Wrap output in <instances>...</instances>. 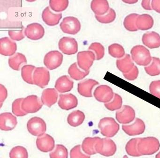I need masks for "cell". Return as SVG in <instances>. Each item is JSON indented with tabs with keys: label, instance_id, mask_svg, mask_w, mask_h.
Segmentation results:
<instances>
[{
	"label": "cell",
	"instance_id": "cell-1",
	"mask_svg": "<svg viewBox=\"0 0 160 158\" xmlns=\"http://www.w3.org/2000/svg\"><path fill=\"white\" fill-rule=\"evenodd\" d=\"M159 140L154 137L139 138L138 143V150L142 155H151L157 152L160 148Z\"/></svg>",
	"mask_w": 160,
	"mask_h": 158
},
{
	"label": "cell",
	"instance_id": "cell-2",
	"mask_svg": "<svg viewBox=\"0 0 160 158\" xmlns=\"http://www.w3.org/2000/svg\"><path fill=\"white\" fill-rule=\"evenodd\" d=\"M131 53L133 60L139 66H148L152 59L149 50L142 45L133 47Z\"/></svg>",
	"mask_w": 160,
	"mask_h": 158
},
{
	"label": "cell",
	"instance_id": "cell-3",
	"mask_svg": "<svg viewBox=\"0 0 160 158\" xmlns=\"http://www.w3.org/2000/svg\"><path fill=\"white\" fill-rule=\"evenodd\" d=\"M98 127L101 134L107 137L115 136L119 130V125L114 118L111 117H105L101 119Z\"/></svg>",
	"mask_w": 160,
	"mask_h": 158
},
{
	"label": "cell",
	"instance_id": "cell-4",
	"mask_svg": "<svg viewBox=\"0 0 160 158\" xmlns=\"http://www.w3.org/2000/svg\"><path fill=\"white\" fill-rule=\"evenodd\" d=\"M95 148L97 153L106 157L113 156L117 151L116 144L109 138L99 137L95 145Z\"/></svg>",
	"mask_w": 160,
	"mask_h": 158
},
{
	"label": "cell",
	"instance_id": "cell-5",
	"mask_svg": "<svg viewBox=\"0 0 160 158\" xmlns=\"http://www.w3.org/2000/svg\"><path fill=\"white\" fill-rule=\"evenodd\" d=\"M27 128L31 134L40 137L44 134L46 131V123L41 118L34 117L28 120Z\"/></svg>",
	"mask_w": 160,
	"mask_h": 158
},
{
	"label": "cell",
	"instance_id": "cell-6",
	"mask_svg": "<svg viewBox=\"0 0 160 158\" xmlns=\"http://www.w3.org/2000/svg\"><path fill=\"white\" fill-rule=\"evenodd\" d=\"M60 26L63 33L70 34H76L81 29L80 22L77 18L73 17L64 18L61 23Z\"/></svg>",
	"mask_w": 160,
	"mask_h": 158
},
{
	"label": "cell",
	"instance_id": "cell-7",
	"mask_svg": "<svg viewBox=\"0 0 160 158\" xmlns=\"http://www.w3.org/2000/svg\"><path fill=\"white\" fill-rule=\"evenodd\" d=\"M42 103L35 95L29 96L23 98L21 103L22 110L27 113H36L42 107Z\"/></svg>",
	"mask_w": 160,
	"mask_h": 158
},
{
	"label": "cell",
	"instance_id": "cell-8",
	"mask_svg": "<svg viewBox=\"0 0 160 158\" xmlns=\"http://www.w3.org/2000/svg\"><path fill=\"white\" fill-rule=\"evenodd\" d=\"M63 55L58 51L54 50L48 53L44 58V64L49 70L56 69L61 65Z\"/></svg>",
	"mask_w": 160,
	"mask_h": 158
},
{
	"label": "cell",
	"instance_id": "cell-9",
	"mask_svg": "<svg viewBox=\"0 0 160 158\" xmlns=\"http://www.w3.org/2000/svg\"><path fill=\"white\" fill-rule=\"evenodd\" d=\"M95 55L91 51L79 52L77 55V62L78 66L84 71H89L95 59Z\"/></svg>",
	"mask_w": 160,
	"mask_h": 158
},
{
	"label": "cell",
	"instance_id": "cell-10",
	"mask_svg": "<svg viewBox=\"0 0 160 158\" xmlns=\"http://www.w3.org/2000/svg\"><path fill=\"white\" fill-rule=\"evenodd\" d=\"M59 50L64 54L71 55L78 52V45L77 41L73 38L64 37L59 41Z\"/></svg>",
	"mask_w": 160,
	"mask_h": 158
},
{
	"label": "cell",
	"instance_id": "cell-11",
	"mask_svg": "<svg viewBox=\"0 0 160 158\" xmlns=\"http://www.w3.org/2000/svg\"><path fill=\"white\" fill-rule=\"evenodd\" d=\"M50 81V73L45 68L37 67L35 68L33 74L34 84L44 88L48 84Z\"/></svg>",
	"mask_w": 160,
	"mask_h": 158
},
{
	"label": "cell",
	"instance_id": "cell-12",
	"mask_svg": "<svg viewBox=\"0 0 160 158\" xmlns=\"http://www.w3.org/2000/svg\"><path fill=\"white\" fill-rule=\"evenodd\" d=\"M93 94L98 101L105 103L110 102L114 96L112 88L107 85H101L96 87Z\"/></svg>",
	"mask_w": 160,
	"mask_h": 158
},
{
	"label": "cell",
	"instance_id": "cell-13",
	"mask_svg": "<svg viewBox=\"0 0 160 158\" xmlns=\"http://www.w3.org/2000/svg\"><path fill=\"white\" fill-rule=\"evenodd\" d=\"M24 34L29 39L38 40L42 39L44 35V28L40 24L34 23L27 26L24 31Z\"/></svg>",
	"mask_w": 160,
	"mask_h": 158
},
{
	"label": "cell",
	"instance_id": "cell-14",
	"mask_svg": "<svg viewBox=\"0 0 160 158\" xmlns=\"http://www.w3.org/2000/svg\"><path fill=\"white\" fill-rule=\"evenodd\" d=\"M116 116V118L120 123L128 124L134 119L135 112L131 106L124 105L121 109L117 111Z\"/></svg>",
	"mask_w": 160,
	"mask_h": 158
},
{
	"label": "cell",
	"instance_id": "cell-15",
	"mask_svg": "<svg viewBox=\"0 0 160 158\" xmlns=\"http://www.w3.org/2000/svg\"><path fill=\"white\" fill-rule=\"evenodd\" d=\"M145 128L144 121L139 118H136L134 122L131 125L122 126L123 131L130 136L142 134L145 131Z\"/></svg>",
	"mask_w": 160,
	"mask_h": 158
},
{
	"label": "cell",
	"instance_id": "cell-16",
	"mask_svg": "<svg viewBox=\"0 0 160 158\" xmlns=\"http://www.w3.org/2000/svg\"><path fill=\"white\" fill-rule=\"evenodd\" d=\"M17 119L10 113H4L0 114V129L3 131L13 129L17 124Z\"/></svg>",
	"mask_w": 160,
	"mask_h": 158
},
{
	"label": "cell",
	"instance_id": "cell-17",
	"mask_svg": "<svg viewBox=\"0 0 160 158\" xmlns=\"http://www.w3.org/2000/svg\"><path fill=\"white\" fill-rule=\"evenodd\" d=\"M36 145L40 151L49 152L55 147V140L51 135L46 134L37 138Z\"/></svg>",
	"mask_w": 160,
	"mask_h": 158
},
{
	"label": "cell",
	"instance_id": "cell-18",
	"mask_svg": "<svg viewBox=\"0 0 160 158\" xmlns=\"http://www.w3.org/2000/svg\"><path fill=\"white\" fill-rule=\"evenodd\" d=\"M58 103L62 109L68 111L76 107L78 101L76 97L73 94H61Z\"/></svg>",
	"mask_w": 160,
	"mask_h": 158
},
{
	"label": "cell",
	"instance_id": "cell-19",
	"mask_svg": "<svg viewBox=\"0 0 160 158\" xmlns=\"http://www.w3.org/2000/svg\"><path fill=\"white\" fill-rule=\"evenodd\" d=\"M17 47L16 42L7 37L0 39V53L4 56H12L15 53Z\"/></svg>",
	"mask_w": 160,
	"mask_h": 158
},
{
	"label": "cell",
	"instance_id": "cell-20",
	"mask_svg": "<svg viewBox=\"0 0 160 158\" xmlns=\"http://www.w3.org/2000/svg\"><path fill=\"white\" fill-rule=\"evenodd\" d=\"M99 84L98 82L92 79L84 80L78 84V91L83 97H91L92 96V88Z\"/></svg>",
	"mask_w": 160,
	"mask_h": 158
},
{
	"label": "cell",
	"instance_id": "cell-21",
	"mask_svg": "<svg viewBox=\"0 0 160 158\" xmlns=\"http://www.w3.org/2000/svg\"><path fill=\"white\" fill-rule=\"evenodd\" d=\"M142 40L143 44L150 49H155L160 46V35L155 32L145 33Z\"/></svg>",
	"mask_w": 160,
	"mask_h": 158
},
{
	"label": "cell",
	"instance_id": "cell-22",
	"mask_svg": "<svg viewBox=\"0 0 160 158\" xmlns=\"http://www.w3.org/2000/svg\"><path fill=\"white\" fill-rule=\"evenodd\" d=\"M62 18V13L56 14L50 10L49 7H47L42 12V18L43 21L49 26H55L58 24Z\"/></svg>",
	"mask_w": 160,
	"mask_h": 158
},
{
	"label": "cell",
	"instance_id": "cell-23",
	"mask_svg": "<svg viewBox=\"0 0 160 158\" xmlns=\"http://www.w3.org/2000/svg\"><path fill=\"white\" fill-rule=\"evenodd\" d=\"M74 82L69 76L63 75L56 81L55 87L60 93L69 92L72 89Z\"/></svg>",
	"mask_w": 160,
	"mask_h": 158
},
{
	"label": "cell",
	"instance_id": "cell-24",
	"mask_svg": "<svg viewBox=\"0 0 160 158\" xmlns=\"http://www.w3.org/2000/svg\"><path fill=\"white\" fill-rule=\"evenodd\" d=\"M58 92L54 88L45 89L42 93L41 100L43 104L50 107L56 103L58 100Z\"/></svg>",
	"mask_w": 160,
	"mask_h": 158
},
{
	"label": "cell",
	"instance_id": "cell-25",
	"mask_svg": "<svg viewBox=\"0 0 160 158\" xmlns=\"http://www.w3.org/2000/svg\"><path fill=\"white\" fill-rule=\"evenodd\" d=\"M92 10L96 16H103L109 10V4L106 0H93L91 4Z\"/></svg>",
	"mask_w": 160,
	"mask_h": 158
},
{
	"label": "cell",
	"instance_id": "cell-26",
	"mask_svg": "<svg viewBox=\"0 0 160 158\" xmlns=\"http://www.w3.org/2000/svg\"><path fill=\"white\" fill-rule=\"evenodd\" d=\"M136 25L138 30L142 31L148 30L153 26V18L148 14L138 15L136 21Z\"/></svg>",
	"mask_w": 160,
	"mask_h": 158
},
{
	"label": "cell",
	"instance_id": "cell-27",
	"mask_svg": "<svg viewBox=\"0 0 160 158\" xmlns=\"http://www.w3.org/2000/svg\"><path fill=\"white\" fill-rule=\"evenodd\" d=\"M99 138V137H88L85 138L81 146L83 151L89 155H94L97 153L95 146Z\"/></svg>",
	"mask_w": 160,
	"mask_h": 158
},
{
	"label": "cell",
	"instance_id": "cell-28",
	"mask_svg": "<svg viewBox=\"0 0 160 158\" xmlns=\"http://www.w3.org/2000/svg\"><path fill=\"white\" fill-rule=\"evenodd\" d=\"M118 68L124 73L129 72L134 66L130 55L126 54L122 59H118L117 61Z\"/></svg>",
	"mask_w": 160,
	"mask_h": 158
},
{
	"label": "cell",
	"instance_id": "cell-29",
	"mask_svg": "<svg viewBox=\"0 0 160 158\" xmlns=\"http://www.w3.org/2000/svg\"><path fill=\"white\" fill-rule=\"evenodd\" d=\"M85 118L84 113L79 110H77L73 111L68 115L67 122L72 127H78L83 123Z\"/></svg>",
	"mask_w": 160,
	"mask_h": 158
},
{
	"label": "cell",
	"instance_id": "cell-30",
	"mask_svg": "<svg viewBox=\"0 0 160 158\" xmlns=\"http://www.w3.org/2000/svg\"><path fill=\"white\" fill-rule=\"evenodd\" d=\"M27 63L26 56L20 53H17L9 59V66L14 70L19 71L21 65Z\"/></svg>",
	"mask_w": 160,
	"mask_h": 158
},
{
	"label": "cell",
	"instance_id": "cell-31",
	"mask_svg": "<svg viewBox=\"0 0 160 158\" xmlns=\"http://www.w3.org/2000/svg\"><path fill=\"white\" fill-rule=\"evenodd\" d=\"M68 73L72 79L76 81L82 80L88 75L89 71H83L80 70L77 66L76 63L72 64L68 69Z\"/></svg>",
	"mask_w": 160,
	"mask_h": 158
},
{
	"label": "cell",
	"instance_id": "cell-32",
	"mask_svg": "<svg viewBox=\"0 0 160 158\" xmlns=\"http://www.w3.org/2000/svg\"><path fill=\"white\" fill-rule=\"evenodd\" d=\"M146 72L152 76H157L160 74V59L152 57V62L148 66L145 67Z\"/></svg>",
	"mask_w": 160,
	"mask_h": 158
},
{
	"label": "cell",
	"instance_id": "cell-33",
	"mask_svg": "<svg viewBox=\"0 0 160 158\" xmlns=\"http://www.w3.org/2000/svg\"><path fill=\"white\" fill-rule=\"evenodd\" d=\"M138 15L136 13H132L128 15L125 18L123 22V25L126 30L130 32L138 31V29L136 25V21Z\"/></svg>",
	"mask_w": 160,
	"mask_h": 158
},
{
	"label": "cell",
	"instance_id": "cell-34",
	"mask_svg": "<svg viewBox=\"0 0 160 158\" xmlns=\"http://www.w3.org/2000/svg\"><path fill=\"white\" fill-rule=\"evenodd\" d=\"M139 138H133L128 141L125 146V150L128 155L133 157L141 156L138 150V143Z\"/></svg>",
	"mask_w": 160,
	"mask_h": 158
},
{
	"label": "cell",
	"instance_id": "cell-35",
	"mask_svg": "<svg viewBox=\"0 0 160 158\" xmlns=\"http://www.w3.org/2000/svg\"><path fill=\"white\" fill-rule=\"evenodd\" d=\"M35 67L32 65H25L21 69V76L23 80L30 84H34L32 73Z\"/></svg>",
	"mask_w": 160,
	"mask_h": 158
},
{
	"label": "cell",
	"instance_id": "cell-36",
	"mask_svg": "<svg viewBox=\"0 0 160 158\" xmlns=\"http://www.w3.org/2000/svg\"><path fill=\"white\" fill-rule=\"evenodd\" d=\"M122 100L121 97L117 94H114V97L111 102L105 103L106 108L109 111H114L121 108Z\"/></svg>",
	"mask_w": 160,
	"mask_h": 158
},
{
	"label": "cell",
	"instance_id": "cell-37",
	"mask_svg": "<svg viewBox=\"0 0 160 158\" xmlns=\"http://www.w3.org/2000/svg\"><path fill=\"white\" fill-rule=\"evenodd\" d=\"M69 5L67 0H50L49 5L52 10L56 12H62L67 8Z\"/></svg>",
	"mask_w": 160,
	"mask_h": 158
},
{
	"label": "cell",
	"instance_id": "cell-38",
	"mask_svg": "<svg viewBox=\"0 0 160 158\" xmlns=\"http://www.w3.org/2000/svg\"><path fill=\"white\" fill-rule=\"evenodd\" d=\"M108 53L113 57L119 58L124 56L125 51L121 45L114 43L108 47Z\"/></svg>",
	"mask_w": 160,
	"mask_h": 158
},
{
	"label": "cell",
	"instance_id": "cell-39",
	"mask_svg": "<svg viewBox=\"0 0 160 158\" xmlns=\"http://www.w3.org/2000/svg\"><path fill=\"white\" fill-rule=\"evenodd\" d=\"M50 158H68L67 148L63 145H57L54 151L49 154Z\"/></svg>",
	"mask_w": 160,
	"mask_h": 158
},
{
	"label": "cell",
	"instance_id": "cell-40",
	"mask_svg": "<svg viewBox=\"0 0 160 158\" xmlns=\"http://www.w3.org/2000/svg\"><path fill=\"white\" fill-rule=\"evenodd\" d=\"M10 158H28L27 150L23 146H16L13 148L10 153Z\"/></svg>",
	"mask_w": 160,
	"mask_h": 158
},
{
	"label": "cell",
	"instance_id": "cell-41",
	"mask_svg": "<svg viewBox=\"0 0 160 158\" xmlns=\"http://www.w3.org/2000/svg\"><path fill=\"white\" fill-rule=\"evenodd\" d=\"M95 18L99 22L102 24H108L112 22L115 20L116 17V12L115 10L110 8L106 14L103 16H96Z\"/></svg>",
	"mask_w": 160,
	"mask_h": 158
},
{
	"label": "cell",
	"instance_id": "cell-42",
	"mask_svg": "<svg viewBox=\"0 0 160 158\" xmlns=\"http://www.w3.org/2000/svg\"><path fill=\"white\" fill-rule=\"evenodd\" d=\"M88 50L93 51L95 53L97 60L102 59L104 55V48L101 43L98 42L92 43L89 47Z\"/></svg>",
	"mask_w": 160,
	"mask_h": 158
},
{
	"label": "cell",
	"instance_id": "cell-43",
	"mask_svg": "<svg viewBox=\"0 0 160 158\" xmlns=\"http://www.w3.org/2000/svg\"><path fill=\"white\" fill-rule=\"evenodd\" d=\"M23 100V98H22L17 99L13 102L12 104V113L17 116H24L28 114L22 110L21 107V103Z\"/></svg>",
	"mask_w": 160,
	"mask_h": 158
},
{
	"label": "cell",
	"instance_id": "cell-44",
	"mask_svg": "<svg viewBox=\"0 0 160 158\" xmlns=\"http://www.w3.org/2000/svg\"><path fill=\"white\" fill-rule=\"evenodd\" d=\"M70 157L71 158H90V156L82 152L80 145L75 146L71 150Z\"/></svg>",
	"mask_w": 160,
	"mask_h": 158
},
{
	"label": "cell",
	"instance_id": "cell-45",
	"mask_svg": "<svg viewBox=\"0 0 160 158\" xmlns=\"http://www.w3.org/2000/svg\"><path fill=\"white\" fill-rule=\"evenodd\" d=\"M24 27L20 30H9V36L13 40L20 41L25 38V34H24Z\"/></svg>",
	"mask_w": 160,
	"mask_h": 158
},
{
	"label": "cell",
	"instance_id": "cell-46",
	"mask_svg": "<svg viewBox=\"0 0 160 158\" xmlns=\"http://www.w3.org/2000/svg\"><path fill=\"white\" fill-rule=\"evenodd\" d=\"M151 94L160 98V81H153L149 86Z\"/></svg>",
	"mask_w": 160,
	"mask_h": 158
},
{
	"label": "cell",
	"instance_id": "cell-47",
	"mask_svg": "<svg viewBox=\"0 0 160 158\" xmlns=\"http://www.w3.org/2000/svg\"><path fill=\"white\" fill-rule=\"evenodd\" d=\"M138 70L136 66H134L133 68L129 72L123 74L124 77L130 81H133L138 77Z\"/></svg>",
	"mask_w": 160,
	"mask_h": 158
},
{
	"label": "cell",
	"instance_id": "cell-48",
	"mask_svg": "<svg viewBox=\"0 0 160 158\" xmlns=\"http://www.w3.org/2000/svg\"><path fill=\"white\" fill-rule=\"evenodd\" d=\"M8 96V92L6 87L2 85H0V102L1 106H2V103L5 101Z\"/></svg>",
	"mask_w": 160,
	"mask_h": 158
},
{
	"label": "cell",
	"instance_id": "cell-49",
	"mask_svg": "<svg viewBox=\"0 0 160 158\" xmlns=\"http://www.w3.org/2000/svg\"><path fill=\"white\" fill-rule=\"evenodd\" d=\"M151 7L152 9L156 12L160 13V0H152L151 1Z\"/></svg>",
	"mask_w": 160,
	"mask_h": 158
},
{
	"label": "cell",
	"instance_id": "cell-50",
	"mask_svg": "<svg viewBox=\"0 0 160 158\" xmlns=\"http://www.w3.org/2000/svg\"><path fill=\"white\" fill-rule=\"evenodd\" d=\"M151 1L148 0V1H142V3H141V5L143 7V8L144 9H146V10H152V7L150 6Z\"/></svg>",
	"mask_w": 160,
	"mask_h": 158
},
{
	"label": "cell",
	"instance_id": "cell-51",
	"mask_svg": "<svg viewBox=\"0 0 160 158\" xmlns=\"http://www.w3.org/2000/svg\"><path fill=\"white\" fill-rule=\"evenodd\" d=\"M125 3H128L129 4L134 3H136L138 2V1H123Z\"/></svg>",
	"mask_w": 160,
	"mask_h": 158
},
{
	"label": "cell",
	"instance_id": "cell-52",
	"mask_svg": "<svg viewBox=\"0 0 160 158\" xmlns=\"http://www.w3.org/2000/svg\"><path fill=\"white\" fill-rule=\"evenodd\" d=\"M155 158H160V151L156 154Z\"/></svg>",
	"mask_w": 160,
	"mask_h": 158
},
{
	"label": "cell",
	"instance_id": "cell-53",
	"mask_svg": "<svg viewBox=\"0 0 160 158\" xmlns=\"http://www.w3.org/2000/svg\"><path fill=\"white\" fill-rule=\"evenodd\" d=\"M122 158H128V157H127V156H126V155H125V156H123V157Z\"/></svg>",
	"mask_w": 160,
	"mask_h": 158
}]
</instances>
